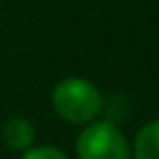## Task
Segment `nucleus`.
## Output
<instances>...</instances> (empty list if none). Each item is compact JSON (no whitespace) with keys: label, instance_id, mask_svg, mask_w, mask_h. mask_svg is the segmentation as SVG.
<instances>
[{"label":"nucleus","instance_id":"obj_1","mask_svg":"<svg viewBox=\"0 0 159 159\" xmlns=\"http://www.w3.org/2000/svg\"><path fill=\"white\" fill-rule=\"evenodd\" d=\"M52 105L56 115L70 124H89L103 108V96L89 80L66 77L52 91Z\"/></svg>","mask_w":159,"mask_h":159},{"label":"nucleus","instance_id":"obj_2","mask_svg":"<svg viewBox=\"0 0 159 159\" xmlns=\"http://www.w3.org/2000/svg\"><path fill=\"white\" fill-rule=\"evenodd\" d=\"M80 159H131L124 134L112 122H89L77 138Z\"/></svg>","mask_w":159,"mask_h":159},{"label":"nucleus","instance_id":"obj_3","mask_svg":"<svg viewBox=\"0 0 159 159\" xmlns=\"http://www.w3.org/2000/svg\"><path fill=\"white\" fill-rule=\"evenodd\" d=\"M2 140H5L7 148L16 150V152H24V150H28L30 145H33L35 129L26 117L14 115V117H10L5 122V126H2Z\"/></svg>","mask_w":159,"mask_h":159},{"label":"nucleus","instance_id":"obj_4","mask_svg":"<svg viewBox=\"0 0 159 159\" xmlns=\"http://www.w3.org/2000/svg\"><path fill=\"white\" fill-rule=\"evenodd\" d=\"M136 159H159V119H152L136 136L134 145Z\"/></svg>","mask_w":159,"mask_h":159},{"label":"nucleus","instance_id":"obj_5","mask_svg":"<svg viewBox=\"0 0 159 159\" xmlns=\"http://www.w3.org/2000/svg\"><path fill=\"white\" fill-rule=\"evenodd\" d=\"M21 159H68V154L54 145H30L28 150H24Z\"/></svg>","mask_w":159,"mask_h":159}]
</instances>
